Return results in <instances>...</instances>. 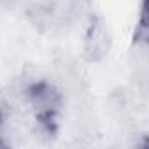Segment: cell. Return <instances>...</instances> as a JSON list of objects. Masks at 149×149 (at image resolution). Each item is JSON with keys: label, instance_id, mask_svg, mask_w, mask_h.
<instances>
[{"label": "cell", "instance_id": "obj_1", "mask_svg": "<svg viewBox=\"0 0 149 149\" xmlns=\"http://www.w3.org/2000/svg\"><path fill=\"white\" fill-rule=\"evenodd\" d=\"M28 100L35 111V119L40 125V128L47 133H53L56 130V116L60 111V93L54 90L49 83H33L28 91Z\"/></svg>", "mask_w": 149, "mask_h": 149}]
</instances>
